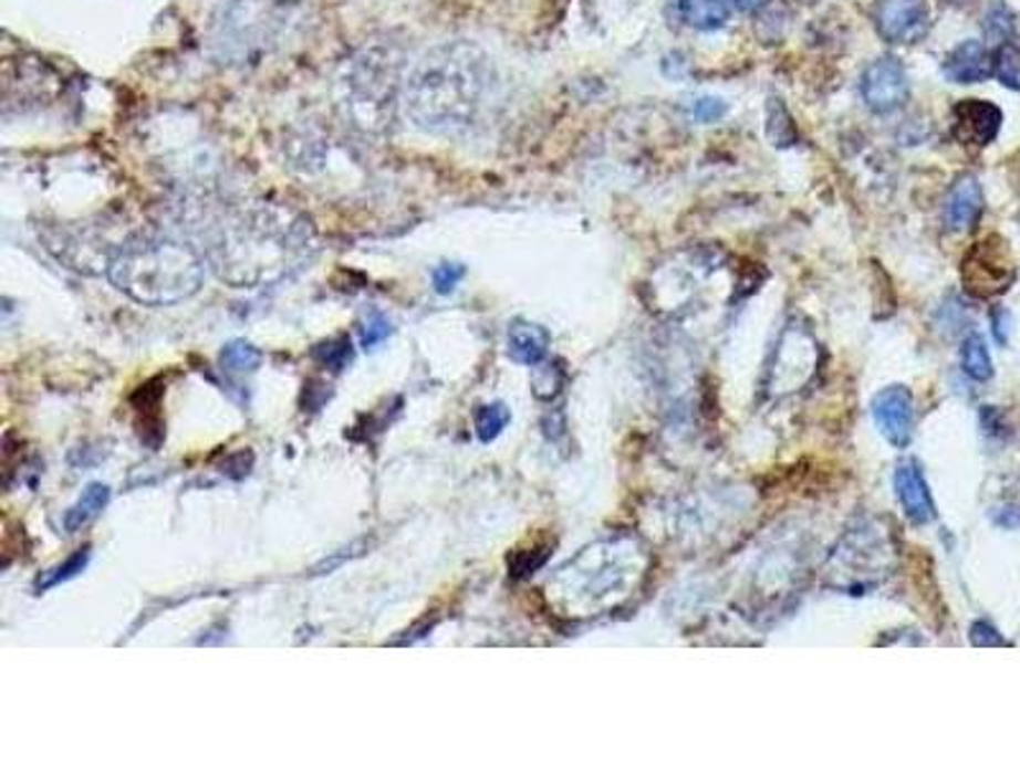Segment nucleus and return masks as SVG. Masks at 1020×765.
Instances as JSON below:
<instances>
[{"instance_id":"nucleus-22","label":"nucleus","mask_w":1020,"mask_h":765,"mask_svg":"<svg viewBox=\"0 0 1020 765\" xmlns=\"http://www.w3.org/2000/svg\"><path fill=\"white\" fill-rule=\"evenodd\" d=\"M312 355L316 363L324 365V368H330L332 373H342L350 363H353L355 350H353V345H350V337H337V339H330V343L316 345Z\"/></svg>"},{"instance_id":"nucleus-20","label":"nucleus","mask_w":1020,"mask_h":765,"mask_svg":"<svg viewBox=\"0 0 1020 765\" xmlns=\"http://www.w3.org/2000/svg\"><path fill=\"white\" fill-rule=\"evenodd\" d=\"M992 74L1002 85L1020 93V49L1016 44L1006 41V44L998 46V52L992 56Z\"/></svg>"},{"instance_id":"nucleus-26","label":"nucleus","mask_w":1020,"mask_h":765,"mask_svg":"<svg viewBox=\"0 0 1020 765\" xmlns=\"http://www.w3.org/2000/svg\"><path fill=\"white\" fill-rule=\"evenodd\" d=\"M462 279H465V265H459V263H441L431 273L437 294H451Z\"/></svg>"},{"instance_id":"nucleus-1","label":"nucleus","mask_w":1020,"mask_h":765,"mask_svg":"<svg viewBox=\"0 0 1020 765\" xmlns=\"http://www.w3.org/2000/svg\"><path fill=\"white\" fill-rule=\"evenodd\" d=\"M496 87L490 56L472 41L434 46L406 74L400 113L429 136L470 130Z\"/></svg>"},{"instance_id":"nucleus-28","label":"nucleus","mask_w":1020,"mask_h":765,"mask_svg":"<svg viewBox=\"0 0 1020 765\" xmlns=\"http://www.w3.org/2000/svg\"><path fill=\"white\" fill-rule=\"evenodd\" d=\"M725 113H727V105L720 97H699L697 103H694V118H697L699 123H715V120H720Z\"/></svg>"},{"instance_id":"nucleus-16","label":"nucleus","mask_w":1020,"mask_h":765,"mask_svg":"<svg viewBox=\"0 0 1020 765\" xmlns=\"http://www.w3.org/2000/svg\"><path fill=\"white\" fill-rule=\"evenodd\" d=\"M730 6L727 0H681V19L699 31L725 27Z\"/></svg>"},{"instance_id":"nucleus-14","label":"nucleus","mask_w":1020,"mask_h":765,"mask_svg":"<svg viewBox=\"0 0 1020 765\" xmlns=\"http://www.w3.org/2000/svg\"><path fill=\"white\" fill-rule=\"evenodd\" d=\"M549 353V332L541 324L518 319L508 329V355L521 365H539Z\"/></svg>"},{"instance_id":"nucleus-31","label":"nucleus","mask_w":1020,"mask_h":765,"mask_svg":"<svg viewBox=\"0 0 1020 765\" xmlns=\"http://www.w3.org/2000/svg\"><path fill=\"white\" fill-rule=\"evenodd\" d=\"M727 6L740 13H752V11H758V8H763L766 0H727Z\"/></svg>"},{"instance_id":"nucleus-15","label":"nucleus","mask_w":1020,"mask_h":765,"mask_svg":"<svg viewBox=\"0 0 1020 765\" xmlns=\"http://www.w3.org/2000/svg\"><path fill=\"white\" fill-rule=\"evenodd\" d=\"M107 503H111V488L103 485V482H92V485L85 488V493L80 495V501L64 513V528L70 534L85 528L90 521H95L105 511Z\"/></svg>"},{"instance_id":"nucleus-25","label":"nucleus","mask_w":1020,"mask_h":765,"mask_svg":"<svg viewBox=\"0 0 1020 765\" xmlns=\"http://www.w3.org/2000/svg\"><path fill=\"white\" fill-rule=\"evenodd\" d=\"M391 322L386 319V314L378 312V310H371L365 314V322H363V329H361V343L365 350H373V347H378L383 339H386L391 335Z\"/></svg>"},{"instance_id":"nucleus-30","label":"nucleus","mask_w":1020,"mask_h":765,"mask_svg":"<svg viewBox=\"0 0 1020 765\" xmlns=\"http://www.w3.org/2000/svg\"><path fill=\"white\" fill-rule=\"evenodd\" d=\"M1008 312H995V317H992V329H995V337H998V343L1000 345H1006L1008 343Z\"/></svg>"},{"instance_id":"nucleus-6","label":"nucleus","mask_w":1020,"mask_h":765,"mask_svg":"<svg viewBox=\"0 0 1020 765\" xmlns=\"http://www.w3.org/2000/svg\"><path fill=\"white\" fill-rule=\"evenodd\" d=\"M1016 276L1013 261L1006 243L1000 238L980 240L961 263V281L965 289L977 298H990L1002 294Z\"/></svg>"},{"instance_id":"nucleus-23","label":"nucleus","mask_w":1020,"mask_h":765,"mask_svg":"<svg viewBox=\"0 0 1020 765\" xmlns=\"http://www.w3.org/2000/svg\"><path fill=\"white\" fill-rule=\"evenodd\" d=\"M87 562H90V546L77 548V552H74L64 564H60V567H54V569H49L44 577L37 579V593H46V589H52L56 585H62V581H66V579L77 577V574L87 567Z\"/></svg>"},{"instance_id":"nucleus-2","label":"nucleus","mask_w":1020,"mask_h":765,"mask_svg":"<svg viewBox=\"0 0 1020 765\" xmlns=\"http://www.w3.org/2000/svg\"><path fill=\"white\" fill-rule=\"evenodd\" d=\"M312 243L314 230L301 214L279 205H256L222 228L215 245V265L232 284H258L283 276Z\"/></svg>"},{"instance_id":"nucleus-13","label":"nucleus","mask_w":1020,"mask_h":765,"mask_svg":"<svg viewBox=\"0 0 1020 765\" xmlns=\"http://www.w3.org/2000/svg\"><path fill=\"white\" fill-rule=\"evenodd\" d=\"M985 207L980 181L975 177H961L955 189L949 191L947 207H944V222L949 230H967L980 220Z\"/></svg>"},{"instance_id":"nucleus-11","label":"nucleus","mask_w":1020,"mask_h":765,"mask_svg":"<svg viewBox=\"0 0 1020 765\" xmlns=\"http://www.w3.org/2000/svg\"><path fill=\"white\" fill-rule=\"evenodd\" d=\"M896 493H898V501L903 505V511H906V515L910 521L918 523V526H924V523L934 521L936 509H934L929 485H926V480L922 475V468H918L914 460L898 464V470H896Z\"/></svg>"},{"instance_id":"nucleus-17","label":"nucleus","mask_w":1020,"mask_h":765,"mask_svg":"<svg viewBox=\"0 0 1020 765\" xmlns=\"http://www.w3.org/2000/svg\"><path fill=\"white\" fill-rule=\"evenodd\" d=\"M261 360V350H258L256 345L246 343V339H232V343L225 345L220 353L222 370L230 373V376H248V373H256Z\"/></svg>"},{"instance_id":"nucleus-3","label":"nucleus","mask_w":1020,"mask_h":765,"mask_svg":"<svg viewBox=\"0 0 1020 765\" xmlns=\"http://www.w3.org/2000/svg\"><path fill=\"white\" fill-rule=\"evenodd\" d=\"M404 56L393 44L355 49L334 74V107L345 126L361 136L381 138L391 133L404 105Z\"/></svg>"},{"instance_id":"nucleus-21","label":"nucleus","mask_w":1020,"mask_h":765,"mask_svg":"<svg viewBox=\"0 0 1020 765\" xmlns=\"http://www.w3.org/2000/svg\"><path fill=\"white\" fill-rule=\"evenodd\" d=\"M768 138L773 140V146H793L799 140L797 126H793L791 115L781 99L768 103Z\"/></svg>"},{"instance_id":"nucleus-29","label":"nucleus","mask_w":1020,"mask_h":765,"mask_svg":"<svg viewBox=\"0 0 1020 765\" xmlns=\"http://www.w3.org/2000/svg\"><path fill=\"white\" fill-rule=\"evenodd\" d=\"M1013 31V23H1010V13L1006 8H995V11L988 15V36L1006 44V36Z\"/></svg>"},{"instance_id":"nucleus-19","label":"nucleus","mask_w":1020,"mask_h":765,"mask_svg":"<svg viewBox=\"0 0 1020 765\" xmlns=\"http://www.w3.org/2000/svg\"><path fill=\"white\" fill-rule=\"evenodd\" d=\"M510 421V409L506 404H488L480 406L478 413H475V431H478V439L482 444H490L492 439H498L503 434V429Z\"/></svg>"},{"instance_id":"nucleus-8","label":"nucleus","mask_w":1020,"mask_h":765,"mask_svg":"<svg viewBox=\"0 0 1020 765\" xmlns=\"http://www.w3.org/2000/svg\"><path fill=\"white\" fill-rule=\"evenodd\" d=\"M929 29L926 0H883L877 8V31L891 44H916Z\"/></svg>"},{"instance_id":"nucleus-10","label":"nucleus","mask_w":1020,"mask_h":765,"mask_svg":"<svg viewBox=\"0 0 1020 765\" xmlns=\"http://www.w3.org/2000/svg\"><path fill=\"white\" fill-rule=\"evenodd\" d=\"M1002 123L998 105L988 99H961L955 107V138L967 146H988L995 140Z\"/></svg>"},{"instance_id":"nucleus-27","label":"nucleus","mask_w":1020,"mask_h":765,"mask_svg":"<svg viewBox=\"0 0 1020 765\" xmlns=\"http://www.w3.org/2000/svg\"><path fill=\"white\" fill-rule=\"evenodd\" d=\"M969 640L977 648H992V646H1008V640L998 633V628H992L990 622L977 620L972 628H969Z\"/></svg>"},{"instance_id":"nucleus-9","label":"nucleus","mask_w":1020,"mask_h":765,"mask_svg":"<svg viewBox=\"0 0 1020 765\" xmlns=\"http://www.w3.org/2000/svg\"><path fill=\"white\" fill-rule=\"evenodd\" d=\"M873 416L875 423L883 431V437L888 439L893 447H908L910 434H914V398H910L908 388H883L881 394L873 398Z\"/></svg>"},{"instance_id":"nucleus-5","label":"nucleus","mask_w":1020,"mask_h":765,"mask_svg":"<svg viewBox=\"0 0 1020 765\" xmlns=\"http://www.w3.org/2000/svg\"><path fill=\"white\" fill-rule=\"evenodd\" d=\"M304 23L299 0H222L207 31L210 54L225 66H250L287 44Z\"/></svg>"},{"instance_id":"nucleus-7","label":"nucleus","mask_w":1020,"mask_h":765,"mask_svg":"<svg viewBox=\"0 0 1020 765\" xmlns=\"http://www.w3.org/2000/svg\"><path fill=\"white\" fill-rule=\"evenodd\" d=\"M863 97L873 113L885 115L898 111L908 97V80L898 60L883 56L863 74Z\"/></svg>"},{"instance_id":"nucleus-24","label":"nucleus","mask_w":1020,"mask_h":765,"mask_svg":"<svg viewBox=\"0 0 1020 765\" xmlns=\"http://www.w3.org/2000/svg\"><path fill=\"white\" fill-rule=\"evenodd\" d=\"M549 556H551V546H549V544L533 546V548H529V552H516V554L508 559L510 577H516V579L531 577L533 572L541 569L543 564L549 562Z\"/></svg>"},{"instance_id":"nucleus-4","label":"nucleus","mask_w":1020,"mask_h":765,"mask_svg":"<svg viewBox=\"0 0 1020 765\" xmlns=\"http://www.w3.org/2000/svg\"><path fill=\"white\" fill-rule=\"evenodd\" d=\"M107 279L133 302L169 306L197 294L205 281V263L177 240H138L113 255Z\"/></svg>"},{"instance_id":"nucleus-18","label":"nucleus","mask_w":1020,"mask_h":765,"mask_svg":"<svg viewBox=\"0 0 1020 765\" xmlns=\"http://www.w3.org/2000/svg\"><path fill=\"white\" fill-rule=\"evenodd\" d=\"M961 368L972 380H990L992 378V360L990 350L985 345L980 335H969L961 345Z\"/></svg>"},{"instance_id":"nucleus-12","label":"nucleus","mask_w":1020,"mask_h":765,"mask_svg":"<svg viewBox=\"0 0 1020 765\" xmlns=\"http://www.w3.org/2000/svg\"><path fill=\"white\" fill-rule=\"evenodd\" d=\"M992 74V56L980 41H965L944 62V77L957 85H975Z\"/></svg>"}]
</instances>
